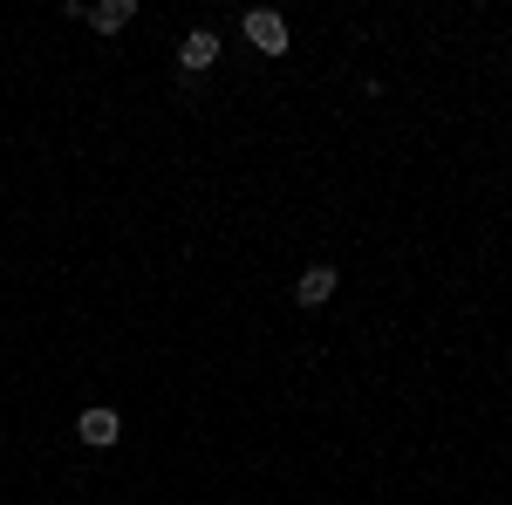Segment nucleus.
<instances>
[{
  "label": "nucleus",
  "mask_w": 512,
  "mask_h": 505,
  "mask_svg": "<svg viewBox=\"0 0 512 505\" xmlns=\"http://www.w3.org/2000/svg\"><path fill=\"white\" fill-rule=\"evenodd\" d=\"M82 444H96V451H110V444H117V437H123V417H117V410H82Z\"/></svg>",
  "instance_id": "obj_5"
},
{
  "label": "nucleus",
  "mask_w": 512,
  "mask_h": 505,
  "mask_svg": "<svg viewBox=\"0 0 512 505\" xmlns=\"http://www.w3.org/2000/svg\"><path fill=\"white\" fill-rule=\"evenodd\" d=\"M335 287H342V273H335V267H301L294 301H301V308H328V301H335Z\"/></svg>",
  "instance_id": "obj_2"
},
{
  "label": "nucleus",
  "mask_w": 512,
  "mask_h": 505,
  "mask_svg": "<svg viewBox=\"0 0 512 505\" xmlns=\"http://www.w3.org/2000/svg\"><path fill=\"white\" fill-rule=\"evenodd\" d=\"M82 21H89L96 35H123V28L137 21V0H96V7H89Z\"/></svg>",
  "instance_id": "obj_4"
},
{
  "label": "nucleus",
  "mask_w": 512,
  "mask_h": 505,
  "mask_svg": "<svg viewBox=\"0 0 512 505\" xmlns=\"http://www.w3.org/2000/svg\"><path fill=\"white\" fill-rule=\"evenodd\" d=\"M178 62H185V76H205V69L219 62V35H212V28H192V35L178 41Z\"/></svg>",
  "instance_id": "obj_3"
},
{
  "label": "nucleus",
  "mask_w": 512,
  "mask_h": 505,
  "mask_svg": "<svg viewBox=\"0 0 512 505\" xmlns=\"http://www.w3.org/2000/svg\"><path fill=\"white\" fill-rule=\"evenodd\" d=\"M246 41H253L260 55H287V21H280L274 7H253V14H246Z\"/></svg>",
  "instance_id": "obj_1"
}]
</instances>
